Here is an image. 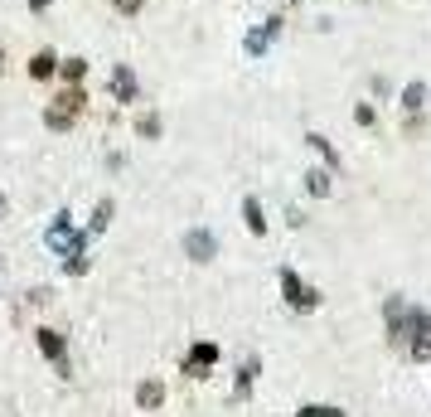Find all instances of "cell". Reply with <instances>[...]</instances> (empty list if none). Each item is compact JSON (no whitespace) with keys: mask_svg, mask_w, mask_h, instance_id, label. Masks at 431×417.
<instances>
[{"mask_svg":"<svg viewBox=\"0 0 431 417\" xmlns=\"http://www.w3.org/2000/svg\"><path fill=\"white\" fill-rule=\"evenodd\" d=\"M39 350L58 364V374H68V354H63V335L58 330H39Z\"/></svg>","mask_w":431,"mask_h":417,"instance_id":"1","label":"cell"},{"mask_svg":"<svg viewBox=\"0 0 431 417\" xmlns=\"http://www.w3.org/2000/svg\"><path fill=\"white\" fill-rule=\"evenodd\" d=\"M136 398H141V408H156V403H160V384H141Z\"/></svg>","mask_w":431,"mask_h":417,"instance_id":"6","label":"cell"},{"mask_svg":"<svg viewBox=\"0 0 431 417\" xmlns=\"http://www.w3.org/2000/svg\"><path fill=\"white\" fill-rule=\"evenodd\" d=\"M111 87H116V97H121V102H131L136 83H131V73H126V68H116V73H111Z\"/></svg>","mask_w":431,"mask_h":417,"instance_id":"5","label":"cell"},{"mask_svg":"<svg viewBox=\"0 0 431 417\" xmlns=\"http://www.w3.org/2000/svg\"><path fill=\"white\" fill-rule=\"evenodd\" d=\"M218 359V350L214 345H199V350H194V354H189V374H199V369H209V364Z\"/></svg>","mask_w":431,"mask_h":417,"instance_id":"4","label":"cell"},{"mask_svg":"<svg viewBox=\"0 0 431 417\" xmlns=\"http://www.w3.org/2000/svg\"><path fill=\"white\" fill-rule=\"evenodd\" d=\"M189 252H199V262H204V257H209V252H214V243H209V238H204V233H194V238H189Z\"/></svg>","mask_w":431,"mask_h":417,"instance_id":"8","label":"cell"},{"mask_svg":"<svg viewBox=\"0 0 431 417\" xmlns=\"http://www.w3.org/2000/svg\"><path fill=\"white\" fill-rule=\"evenodd\" d=\"M300 417H339V413H334V408H305Z\"/></svg>","mask_w":431,"mask_h":417,"instance_id":"10","label":"cell"},{"mask_svg":"<svg viewBox=\"0 0 431 417\" xmlns=\"http://www.w3.org/2000/svg\"><path fill=\"white\" fill-rule=\"evenodd\" d=\"M82 73H87V63H82V58H68V63H63V78H68V83H78Z\"/></svg>","mask_w":431,"mask_h":417,"instance_id":"7","label":"cell"},{"mask_svg":"<svg viewBox=\"0 0 431 417\" xmlns=\"http://www.w3.org/2000/svg\"><path fill=\"white\" fill-rule=\"evenodd\" d=\"M247 228H252V233H262V228H267V223H262V209H257L252 199H247Z\"/></svg>","mask_w":431,"mask_h":417,"instance_id":"9","label":"cell"},{"mask_svg":"<svg viewBox=\"0 0 431 417\" xmlns=\"http://www.w3.org/2000/svg\"><path fill=\"white\" fill-rule=\"evenodd\" d=\"M281 281H286V291H291V306H300V310H305V306H315V291H305V286H300V281L291 277V272H286Z\"/></svg>","mask_w":431,"mask_h":417,"instance_id":"3","label":"cell"},{"mask_svg":"<svg viewBox=\"0 0 431 417\" xmlns=\"http://www.w3.org/2000/svg\"><path fill=\"white\" fill-rule=\"evenodd\" d=\"M116 10H121V15H136V10H141V0H116Z\"/></svg>","mask_w":431,"mask_h":417,"instance_id":"11","label":"cell"},{"mask_svg":"<svg viewBox=\"0 0 431 417\" xmlns=\"http://www.w3.org/2000/svg\"><path fill=\"white\" fill-rule=\"evenodd\" d=\"M0 219H5V195H0Z\"/></svg>","mask_w":431,"mask_h":417,"instance_id":"12","label":"cell"},{"mask_svg":"<svg viewBox=\"0 0 431 417\" xmlns=\"http://www.w3.org/2000/svg\"><path fill=\"white\" fill-rule=\"evenodd\" d=\"M54 68H58V58L44 49V54H34L29 58V78H54Z\"/></svg>","mask_w":431,"mask_h":417,"instance_id":"2","label":"cell"}]
</instances>
